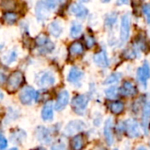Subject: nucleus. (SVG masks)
<instances>
[{
  "label": "nucleus",
  "mask_w": 150,
  "mask_h": 150,
  "mask_svg": "<svg viewBox=\"0 0 150 150\" xmlns=\"http://www.w3.org/2000/svg\"><path fill=\"white\" fill-rule=\"evenodd\" d=\"M57 0H40L36 4L35 14L39 21L47 20L49 18L50 12L57 6Z\"/></svg>",
  "instance_id": "1"
},
{
  "label": "nucleus",
  "mask_w": 150,
  "mask_h": 150,
  "mask_svg": "<svg viewBox=\"0 0 150 150\" xmlns=\"http://www.w3.org/2000/svg\"><path fill=\"white\" fill-rule=\"evenodd\" d=\"M24 79V74L21 71L16 70L12 72L7 79V91L10 93L15 92L21 86Z\"/></svg>",
  "instance_id": "2"
},
{
  "label": "nucleus",
  "mask_w": 150,
  "mask_h": 150,
  "mask_svg": "<svg viewBox=\"0 0 150 150\" xmlns=\"http://www.w3.org/2000/svg\"><path fill=\"white\" fill-rule=\"evenodd\" d=\"M130 30H131V17L128 13H127L122 16L121 23H120V38L122 43H125L128 40L130 36Z\"/></svg>",
  "instance_id": "3"
},
{
  "label": "nucleus",
  "mask_w": 150,
  "mask_h": 150,
  "mask_svg": "<svg viewBox=\"0 0 150 150\" xmlns=\"http://www.w3.org/2000/svg\"><path fill=\"white\" fill-rule=\"evenodd\" d=\"M35 42H36L39 51L42 54H48V53L52 52L54 48V43L49 40V38L47 36H46L45 34H42V33L40 34L36 38Z\"/></svg>",
  "instance_id": "4"
},
{
  "label": "nucleus",
  "mask_w": 150,
  "mask_h": 150,
  "mask_svg": "<svg viewBox=\"0 0 150 150\" xmlns=\"http://www.w3.org/2000/svg\"><path fill=\"white\" fill-rule=\"evenodd\" d=\"M89 103V98L85 95H76V97L73 98L71 105L73 110L78 113V114H83V112L85 111V108L87 107Z\"/></svg>",
  "instance_id": "5"
},
{
  "label": "nucleus",
  "mask_w": 150,
  "mask_h": 150,
  "mask_svg": "<svg viewBox=\"0 0 150 150\" xmlns=\"http://www.w3.org/2000/svg\"><path fill=\"white\" fill-rule=\"evenodd\" d=\"M37 84L40 88H48L54 84L55 77L50 71H44L38 75L37 77Z\"/></svg>",
  "instance_id": "6"
},
{
  "label": "nucleus",
  "mask_w": 150,
  "mask_h": 150,
  "mask_svg": "<svg viewBox=\"0 0 150 150\" xmlns=\"http://www.w3.org/2000/svg\"><path fill=\"white\" fill-rule=\"evenodd\" d=\"M37 92L31 86L24 87L19 93V100L24 105H31L36 98Z\"/></svg>",
  "instance_id": "7"
},
{
  "label": "nucleus",
  "mask_w": 150,
  "mask_h": 150,
  "mask_svg": "<svg viewBox=\"0 0 150 150\" xmlns=\"http://www.w3.org/2000/svg\"><path fill=\"white\" fill-rule=\"evenodd\" d=\"M69 12L78 18H84L87 17L89 11L88 9L79 3H73L69 6Z\"/></svg>",
  "instance_id": "8"
},
{
  "label": "nucleus",
  "mask_w": 150,
  "mask_h": 150,
  "mask_svg": "<svg viewBox=\"0 0 150 150\" xmlns=\"http://www.w3.org/2000/svg\"><path fill=\"white\" fill-rule=\"evenodd\" d=\"M149 65L148 63V62H145L143 63V65L138 69L137 71V76H138V80L140 81V83L144 86V88L147 87V83H148V80L149 78Z\"/></svg>",
  "instance_id": "9"
},
{
  "label": "nucleus",
  "mask_w": 150,
  "mask_h": 150,
  "mask_svg": "<svg viewBox=\"0 0 150 150\" xmlns=\"http://www.w3.org/2000/svg\"><path fill=\"white\" fill-rule=\"evenodd\" d=\"M126 129L127 131L128 136H130L131 138H137V137H139L141 135L139 125H138V122L135 120H133V119L128 120L127 121Z\"/></svg>",
  "instance_id": "10"
},
{
  "label": "nucleus",
  "mask_w": 150,
  "mask_h": 150,
  "mask_svg": "<svg viewBox=\"0 0 150 150\" xmlns=\"http://www.w3.org/2000/svg\"><path fill=\"white\" fill-rule=\"evenodd\" d=\"M69 94L67 91H62L56 99V103L54 105V109L56 111H62L69 103Z\"/></svg>",
  "instance_id": "11"
},
{
  "label": "nucleus",
  "mask_w": 150,
  "mask_h": 150,
  "mask_svg": "<svg viewBox=\"0 0 150 150\" xmlns=\"http://www.w3.org/2000/svg\"><path fill=\"white\" fill-rule=\"evenodd\" d=\"M120 92L121 95H123L125 97H134L137 93V88L134 83H132L130 81H126L123 83V84L120 90Z\"/></svg>",
  "instance_id": "12"
},
{
  "label": "nucleus",
  "mask_w": 150,
  "mask_h": 150,
  "mask_svg": "<svg viewBox=\"0 0 150 150\" xmlns=\"http://www.w3.org/2000/svg\"><path fill=\"white\" fill-rule=\"evenodd\" d=\"M93 61L98 66L101 68H107L110 64L105 50H100L99 52L96 53L93 56Z\"/></svg>",
  "instance_id": "13"
},
{
  "label": "nucleus",
  "mask_w": 150,
  "mask_h": 150,
  "mask_svg": "<svg viewBox=\"0 0 150 150\" xmlns=\"http://www.w3.org/2000/svg\"><path fill=\"white\" fill-rule=\"evenodd\" d=\"M83 77V72L77 67H72L68 75V81L72 83H76Z\"/></svg>",
  "instance_id": "14"
},
{
  "label": "nucleus",
  "mask_w": 150,
  "mask_h": 150,
  "mask_svg": "<svg viewBox=\"0 0 150 150\" xmlns=\"http://www.w3.org/2000/svg\"><path fill=\"white\" fill-rule=\"evenodd\" d=\"M48 31L52 36L55 38L60 37L63 31V26H62V22L60 20H54L51 22L50 25H48Z\"/></svg>",
  "instance_id": "15"
},
{
  "label": "nucleus",
  "mask_w": 150,
  "mask_h": 150,
  "mask_svg": "<svg viewBox=\"0 0 150 150\" xmlns=\"http://www.w3.org/2000/svg\"><path fill=\"white\" fill-rule=\"evenodd\" d=\"M105 137L107 143L111 146L113 143V134H112V120L110 118L106 120L104 130Z\"/></svg>",
  "instance_id": "16"
},
{
  "label": "nucleus",
  "mask_w": 150,
  "mask_h": 150,
  "mask_svg": "<svg viewBox=\"0 0 150 150\" xmlns=\"http://www.w3.org/2000/svg\"><path fill=\"white\" fill-rule=\"evenodd\" d=\"M53 114H54L53 104H52V102H47L43 106V109L41 111V118L43 120L48 121L53 119Z\"/></svg>",
  "instance_id": "17"
},
{
  "label": "nucleus",
  "mask_w": 150,
  "mask_h": 150,
  "mask_svg": "<svg viewBox=\"0 0 150 150\" xmlns=\"http://www.w3.org/2000/svg\"><path fill=\"white\" fill-rule=\"evenodd\" d=\"M69 51L70 55H72V56H78V55L83 54V53L84 52V47H83V45L81 42L75 41V42H73L69 46Z\"/></svg>",
  "instance_id": "18"
},
{
  "label": "nucleus",
  "mask_w": 150,
  "mask_h": 150,
  "mask_svg": "<svg viewBox=\"0 0 150 150\" xmlns=\"http://www.w3.org/2000/svg\"><path fill=\"white\" fill-rule=\"evenodd\" d=\"M18 16L17 13L12 11H6L2 16V22L6 25H13L17 22Z\"/></svg>",
  "instance_id": "19"
},
{
  "label": "nucleus",
  "mask_w": 150,
  "mask_h": 150,
  "mask_svg": "<svg viewBox=\"0 0 150 150\" xmlns=\"http://www.w3.org/2000/svg\"><path fill=\"white\" fill-rule=\"evenodd\" d=\"M149 102H146V105L143 107V117H142V126L146 134H148V131H149Z\"/></svg>",
  "instance_id": "20"
},
{
  "label": "nucleus",
  "mask_w": 150,
  "mask_h": 150,
  "mask_svg": "<svg viewBox=\"0 0 150 150\" xmlns=\"http://www.w3.org/2000/svg\"><path fill=\"white\" fill-rule=\"evenodd\" d=\"M71 147L73 150H82L84 147V139L83 135L77 134L73 137L71 141Z\"/></svg>",
  "instance_id": "21"
},
{
  "label": "nucleus",
  "mask_w": 150,
  "mask_h": 150,
  "mask_svg": "<svg viewBox=\"0 0 150 150\" xmlns=\"http://www.w3.org/2000/svg\"><path fill=\"white\" fill-rule=\"evenodd\" d=\"M82 32H83V25L80 23L74 21L70 26V31H69L70 36L72 38H77L82 34Z\"/></svg>",
  "instance_id": "22"
},
{
  "label": "nucleus",
  "mask_w": 150,
  "mask_h": 150,
  "mask_svg": "<svg viewBox=\"0 0 150 150\" xmlns=\"http://www.w3.org/2000/svg\"><path fill=\"white\" fill-rule=\"evenodd\" d=\"M17 58H18V53L15 50H11V51L7 52L4 55L2 60L5 64H11V63L14 62L17 60Z\"/></svg>",
  "instance_id": "23"
},
{
  "label": "nucleus",
  "mask_w": 150,
  "mask_h": 150,
  "mask_svg": "<svg viewBox=\"0 0 150 150\" xmlns=\"http://www.w3.org/2000/svg\"><path fill=\"white\" fill-rule=\"evenodd\" d=\"M109 107H110L111 112H112L113 114L119 115V114H120V113L123 112V110H124V104H123L122 102H119V101H117V102H112V103L110 105Z\"/></svg>",
  "instance_id": "24"
},
{
  "label": "nucleus",
  "mask_w": 150,
  "mask_h": 150,
  "mask_svg": "<svg viewBox=\"0 0 150 150\" xmlns=\"http://www.w3.org/2000/svg\"><path fill=\"white\" fill-rule=\"evenodd\" d=\"M0 6L7 11H11L16 8V2L15 0H1Z\"/></svg>",
  "instance_id": "25"
},
{
  "label": "nucleus",
  "mask_w": 150,
  "mask_h": 150,
  "mask_svg": "<svg viewBox=\"0 0 150 150\" xmlns=\"http://www.w3.org/2000/svg\"><path fill=\"white\" fill-rule=\"evenodd\" d=\"M121 77V75L120 73H112V75H110L105 81V84H112V83H118L120 81Z\"/></svg>",
  "instance_id": "26"
},
{
  "label": "nucleus",
  "mask_w": 150,
  "mask_h": 150,
  "mask_svg": "<svg viewBox=\"0 0 150 150\" xmlns=\"http://www.w3.org/2000/svg\"><path fill=\"white\" fill-rule=\"evenodd\" d=\"M119 89L117 87H111L105 91V95L109 99H115L119 95Z\"/></svg>",
  "instance_id": "27"
},
{
  "label": "nucleus",
  "mask_w": 150,
  "mask_h": 150,
  "mask_svg": "<svg viewBox=\"0 0 150 150\" xmlns=\"http://www.w3.org/2000/svg\"><path fill=\"white\" fill-rule=\"evenodd\" d=\"M117 21V15L116 14H110L105 18V26L112 27Z\"/></svg>",
  "instance_id": "28"
},
{
  "label": "nucleus",
  "mask_w": 150,
  "mask_h": 150,
  "mask_svg": "<svg viewBox=\"0 0 150 150\" xmlns=\"http://www.w3.org/2000/svg\"><path fill=\"white\" fill-rule=\"evenodd\" d=\"M85 40H86V45L89 48H91L95 45V39L91 35H86Z\"/></svg>",
  "instance_id": "29"
},
{
  "label": "nucleus",
  "mask_w": 150,
  "mask_h": 150,
  "mask_svg": "<svg viewBox=\"0 0 150 150\" xmlns=\"http://www.w3.org/2000/svg\"><path fill=\"white\" fill-rule=\"evenodd\" d=\"M142 11H143V14L144 16L146 17V19H147V22L149 23V16H150V9L149 5V4H145L142 8Z\"/></svg>",
  "instance_id": "30"
},
{
  "label": "nucleus",
  "mask_w": 150,
  "mask_h": 150,
  "mask_svg": "<svg viewBox=\"0 0 150 150\" xmlns=\"http://www.w3.org/2000/svg\"><path fill=\"white\" fill-rule=\"evenodd\" d=\"M7 145H8L7 140L4 136H0V150L5 149Z\"/></svg>",
  "instance_id": "31"
},
{
  "label": "nucleus",
  "mask_w": 150,
  "mask_h": 150,
  "mask_svg": "<svg viewBox=\"0 0 150 150\" xmlns=\"http://www.w3.org/2000/svg\"><path fill=\"white\" fill-rule=\"evenodd\" d=\"M51 150H68L66 146L64 144L62 143H58V144H54L51 147Z\"/></svg>",
  "instance_id": "32"
},
{
  "label": "nucleus",
  "mask_w": 150,
  "mask_h": 150,
  "mask_svg": "<svg viewBox=\"0 0 150 150\" xmlns=\"http://www.w3.org/2000/svg\"><path fill=\"white\" fill-rule=\"evenodd\" d=\"M5 80H6V75L2 69H0V83H3Z\"/></svg>",
  "instance_id": "33"
},
{
  "label": "nucleus",
  "mask_w": 150,
  "mask_h": 150,
  "mask_svg": "<svg viewBox=\"0 0 150 150\" xmlns=\"http://www.w3.org/2000/svg\"><path fill=\"white\" fill-rule=\"evenodd\" d=\"M129 2V0H117V4L118 5H124V4H127Z\"/></svg>",
  "instance_id": "34"
},
{
  "label": "nucleus",
  "mask_w": 150,
  "mask_h": 150,
  "mask_svg": "<svg viewBox=\"0 0 150 150\" xmlns=\"http://www.w3.org/2000/svg\"><path fill=\"white\" fill-rule=\"evenodd\" d=\"M102 3H108V2H110L111 0H100Z\"/></svg>",
  "instance_id": "35"
},
{
  "label": "nucleus",
  "mask_w": 150,
  "mask_h": 150,
  "mask_svg": "<svg viewBox=\"0 0 150 150\" xmlns=\"http://www.w3.org/2000/svg\"><path fill=\"white\" fill-rule=\"evenodd\" d=\"M80 2H82V3H87V2H89L90 0H79Z\"/></svg>",
  "instance_id": "36"
},
{
  "label": "nucleus",
  "mask_w": 150,
  "mask_h": 150,
  "mask_svg": "<svg viewBox=\"0 0 150 150\" xmlns=\"http://www.w3.org/2000/svg\"><path fill=\"white\" fill-rule=\"evenodd\" d=\"M3 97H4V96H3V93L0 91V99H2V98H3Z\"/></svg>",
  "instance_id": "37"
},
{
  "label": "nucleus",
  "mask_w": 150,
  "mask_h": 150,
  "mask_svg": "<svg viewBox=\"0 0 150 150\" xmlns=\"http://www.w3.org/2000/svg\"><path fill=\"white\" fill-rule=\"evenodd\" d=\"M34 150H45L44 149H42V148H39V149H36Z\"/></svg>",
  "instance_id": "38"
},
{
  "label": "nucleus",
  "mask_w": 150,
  "mask_h": 150,
  "mask_svg": "<svg viewBox=\"0 0 150 150\" xmlns=\"http://www.w3.org/2000/svg\"><path fill=\"white\" fill-rule=\"evenodd\" d=\"M10 150H18V149H16V148H12V149H11Z\"/></svg>",
  "instance_id": "39"
},
{
  "label": "nucleus",
  "mask_w": 150,
  "mask_h": 150,
  "mask_svg": "<svg viewBox=\"0 0 150 150\" xmlns=\"http://www.w3.org/2000/svg\"><path fill=\"white\" fill-rule=\"evenodd\" d=\"M58 2H60V3H62V2H64L65 0H57Z\"/></svg>",
  "instance_id": "40"
},
{
  "label": "nucleus",
  "mask_w": 150,
  "mask_h": 150,
  "mask_svg": "<svg viewBox=\"0 0 150 150\" xmlns=\"http://www.w3.org/2000/svg\"><path fill=\"white\" fill-rule=\"evenodd\" d=\"M2 48H3V46H2V45H0V51L2 50Z\"/></svg>",
  "instance_id": "41"
},
{
  "label": "nucleus",
  "mask_w": 150,
  "mask_h": 150,
  "mask_svg": "<svg viewBox=\"0 0 150 150\" xmlns=\"http://www.w3.org/2000/svg\"><path fill=\"white\" fill-rule=\"evenodd\" d=\"M138 150H146V149H139Z\"/></svg>",
  "instance_id": "42"
},
{
  "label": "nucleus",
  "mask_w": 150,
  "mask_h": 150,
  "mask_svg": "<svg viewBox=\"0 0 150 150\" xmlns=\"http://www.w3.org/2000/svg\"><path fill=\"white\" fill-rule=\"evenodd\" d=\"M115 150H118V149H115Z\"/></svg>",
  "instance_id": "43"
}]
</instances>
